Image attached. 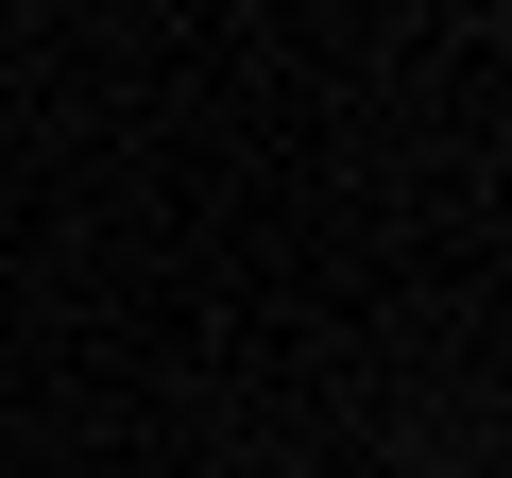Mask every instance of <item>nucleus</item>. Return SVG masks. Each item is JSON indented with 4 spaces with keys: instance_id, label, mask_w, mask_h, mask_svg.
Masks as SVG:
<instances>
[]
</instances>
